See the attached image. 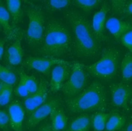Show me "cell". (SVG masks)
<instances>
[{"label":"cell","instance_id":"obj_15","mask_svg":"<svg viewBox=\"0 0 132 131\" xmlns=\"http://www.w3.org/2000/svg\"><path fill=\"white\" fill-rule=\"evenodd\" d=\"M24 51L21 45V39L16 41L8 48L5 54V59L10 65H17L22 61Z\"/></svg>","mask_w":132,"mask_h":131},{"label":"cell","instance_id":"obj_8","mask_svg":"<svg viewBox=\"0 0 132 131\" xmlns=\"http://www.w3.org/2000/svg\"><path fill=\"white\" fill-rule=\"evenodd\" d=\"M60 101L57 98H50L47 100L41 105L40 107L35 109L29 115L26 122V125L28 128H33L36 127L40 122L50 115L53 110L58 108Z\"/></svg>","mask_w":132,"mask_h":131},{"label":"cell","instance_id":"obj_22","mask_svg":"<svg viewBox=\"0 0 132 131\" xmlns=\"http://www.w3.org/2000/svg\"><path fill=\"white\" fill-rule=\"evenodd\" d=\"M109 113L98 112L91 116V125L94 131H103L110 117Z\"/></svg>","mask_w":132,"mask_h":131},{"label":"cell","instance_id":"obj_6","mask_svg":"<svg viewBox=\"0 0 132 131\" xmlns=\"http://www.w3.org/2000/svg\"><path fill=\"white\" fill-rule=\"evenodd\" d=\"M87 84L88 79L84 71V65L80 63H75L71 67L69 78L63 84L60 90L68 99L73 98L85 90Z\"/></svg>","mask_w":132,"mask_h":131},{"label":"cell","instance_id":"obj_23","mask_svg":"<svg viewBox=\"0 0 132 131\" xmlns=\"http://www.w3.org/2000/svg\"><path fill=\"white\" fill-rule=\"evenodd\" d=\"M17 80L16 73L7 67L0 65V81L3 83L13 86Z\"/></svg>","mask_w":132,"mask_h":131},{"label":"cell","instance_id":"obj_25","mask_svg":"<svg viewBox=\"0 0 132 131\" xmlns=\"http://www.w3.org/2000/svg\"><path fill=\"white\" fill-rule=\"evenodd\" d=\"M101 2V0H76L75 4L85 12H89L95 9Z\"/></svg>","mask_w":132,"mask_h":131},{"label":"cell","instance_id":"obj_21","mask_svg":"<svg viewBox=\"0 0 132 131\" xmlns=\"http://www.w3.org/2000/svg\"><path fill=\"white\" fill-rule=\"evenodd\" d=\"M19 75H20V81L22 82L26 87V88L29 92V95H31L36 92L39 87V83L35 78V77L34 75H27L22 69L19 70Z\"/></svg>","mask_w":132,"mask_h":131},{"label":"cell","instance_id":"obj_12","mask_svg":"<svg viewBox=\"0 0 132 131\" xmlns=\"http://www.w3.org/2000/svg\"><path fill=\"white\" fill-rule=\"evenodd\" d=\"M10 126L14 131H22L25 110L19 101L12 102L8 107Z\"/></svg>","mask_w":132,"mask_h":131},{"label":"cell","instance_id":"obj_33","mask_svg":"<svg viewBox=\"0 0 132 131\" xmlns=\"http://www.w3.org/2000/svg\"><path fill=\"white\" fill-rule=\"evenodd\" d=\"M37 131H53V130L51 125L47 123V124H43V125H41Z\"/></svg>","mask_w":132,"mask_h":131},{"label":"cell","instance_id":"obj_19","mask_svg":"<svg viewBox=\"0 0 132 131\" xmlns=\"http://www.w3.org/2000/svg\"><path fill=\"white\" fill-rule=\"evenodd\" d=\"M10 15L2 3L0 2V25L2 27L4 32L8 37L14 36L13 29L10 24Z\"/></svg>","mask_w":132,"mask_h":131},{"label":"cell","instance_id":"obj_27","mask_svg":"<svg viewBox=\"0 0 132 131\" xmlns=\"http://www.w3.org/2000/svg\"><path fill=\"white\" fill-rule=\"evenodd\" d=\"M120 42L123 46L129 50V53H132V30L126 32L120 38Z\"/></svg>","mask_w":132,"mask_h":131},{"label":"cell","instance_id":"obj_11","mask_svg":"<svg viewBox=\"0 0 132 131\" xmlns=\"http://www.w3.org/2000/svg\"><path fill=\"white\" fill-rule=\"evenodd\" d=\"M109 7L107 4L104 3L102 8L95 13L93 18L92 30L94 36L99 42L101 41H105L107 37L104 34V30L106 27V14L109 12Z\"/></svg>","mask_w":132,"mask_h":131},{"label":"cell","instance_id":"obj_3","mask_svg":"<svg viewBox=\"0 0 132 131\" xmlns=\"http://www.w3.org/2000/svg\"><path fill=\"white\" fill-rule=\"evenodd\" d=\"M66 104L73 112L104 111L106 108L105 88L98 81H94L78 95L73 98L67 99Z\"/></svg>","mask_w":132,"mask_h":131},{"label":"cell","instance_id":"obj_20","mask_svg":"<svg viewBox=\"0 0 132 131\" xmlns=\"http://www.w3.org/2000/svg\"><path fill=\"white\" fill-rule=\"evenodd\" d=\"M126 124V118L118 113H112L110 115L106 123L105 131H117L123 128Z\"/></svg>","mask_w":132,"mask_h":131},{"label":"cell","instance_id":"obj_17","mask_svg":"<svg viewBox=\"0 0 132 131\" xmlns=\"http://www.w3.org/2000/svg\"><path fill=\"white\" fill-rule=\"evenodd\" d=\"M53 131L64 130L68 125V118L62 109L57 108L50 114Z\"/></svg>","mask_w":132,"mask_h":131},{"label":"cell","instance_id":"obj_18","mask_svg":"<svg viewBox=\"0 0 132 131\" xmlns=\"http://www.w3.org/2000/svg\"><path fill=\"white\" fill-rule=\"evenodd\" d=\"M7 10L12 18V25L15 27L20 23L23 16V12L21 9V1L20 0H7Z\"/></svg>","mask_w":132,"mask_h":131},{"label":"cell","instance_id":"obj_30","mask_svg":"<svg viewBox=\"0 0 132 131\" xmlns=\"http://www.w3.org/2000/svg\"><path fill=\"white\" fill-rule=\"evenodd\" d=\"M14 93L16 96H18L20 98H25L29 95V92H28L27 89L21 81L19 82L18 85L14 90Z\"/></svg>","mask_w":132,"mask_h":131},{"label":"cell","instance_id":"obj_13","mask_svg":"<svg viewBox=\"0 0 132 131\" xmlns=\"http://www.w3.org/2000/svg\"><path fill=\"white\" fill-rule=\"evenodd\" d=\"M71 69L68 65H57L54 67L51 72L50 89L55 92L61 88L63 82L69 78Z\"/></svg>","mask_w":132,"mask_h":131},{"label":"cell","instance_id":"obj_9","mask_svg":"<svg viewBox=\"0 0 132 131\" xmlns=\"http://www.w3.org/2000/svg\"><path fill=\"white\" fill-rule=\"evenodd\" d=\"M47 93V83L45 80H41L36 92L24 98V107L28 115L46 101Z\"/></svg>","mask_w":132,"mask_h":131},{"label":"cell","instance_id":"obj_10","mask_svg":"<svg viewBox=\"0 0 132 131\" xmlns=\"http://www.w3.org/2000/svg\"><path fill=\"white\" fill-rule=\"evenodd\" d=\"M111 92L112 104L117 108H127L131 97V88L123 83L112 84L110 86Z\"/></svg>","mask_w":132,"mask_h":131},{"label":"cell","instance_id":"obj_34","mask_svg":"<svg viewBox=\"0 0 132 131\" xmlns=\"http://www.w3.org/2000/svg\"><path fill=\"white\" fill-rule=\"evenodd\" d=\"M6 40L5 39H1L0 40V59L2 58L4 54V46L5 44Z\"/></svg>","mask_w":132,"mask_h":131},{"label":"cell","instance_id":"obj_26","mask_svg":"<svg viewBox=\"0 0 132 131\" xmlns=\"http://www.w3.org/2000/svg\"><path fill=\"white\" fill-rule=\"evenodd\" d=\"M70 2L68 0H50L47 3V7L50 12H55L68 7Z\"/></svg>","mask_w":132,"mask_h":131},{"label":"cell","instance_id":"obj_31","mask_svg":"<svg viewBox=\"0 0 132 131\" xmlns=\"http://www.w3.org/2000/svg\"><path fill=\"white\" fill-rule=\"evenodd\" d=\"M12 100V98L7 97L0 92V106H4V105H8Z\"/></svg>","mask_w":132,"mask_h":131},{"label":"cell","instance_id":"obj_35","mask_svg":"<svg viewBox=\"0 0 132 131\" xmlns=\"http://www.w3.org/2000/svg\"><path fill=\"white\" fill-rule=\"evenodd\" d=\"M123 131H132V123L131 121H129L126 125Z\"/></svg>","mask_w":132,"mask_h":131},{"label":"cell","instance_id":"obj_16","mask_svg":"<svg viewBox=\"0 0 132 131\" xmlns=\"http://www.w3.org/2000/svg\"><path fill=\"white\" fill-rule=\"evenodd\" d=\"M91 127V116L82 114L70 122L68 131H89Z\"/></svg>","mask_w":132,"mask_h":131},{"label":"cell","instance_id":"obj_32","mask_svg":"<svg viewBox=\"0 0 132 131\" xmlns=\"http://www.w3.org/2000/svg\"><path fill=\"white\" fill-rule=\"evenodd\" d=\"M123 13H125L127 16H131L132 14V1H129L126 4Z\"/></svg>","mask_w":132,"mask_h":131},{"label":"cell","instance_id":"obj_14","mask_svg":"<svg viewBox=\"0 0 132 131\" xmlns=\"http://www.w3.org/2000/svg\"><path fill=\"white\" fill-rule=\"evenodd\" d=\"M106 27L117 40L126 32L132 30L131 24L119 20L115 17L109 18L106 22Z\"/></svg>","mask_w":132,"mask_h":131},{"label":"cell","instance_id":"obj_24","mask_svg":"<svg viewBox=\"0 0 132 131\" xmlns=\"http://www.w3.org/2000/svg\"><path fill=\"white\" fill-rule=\"evenodd\" d=\"M121 73L123 80L127 82L130 81L132 77V55L131 53H128L123 59L121 62Z\"/></svg>","mask_w":132,"mask_h":131},{"label":"cell","instance_id":"obj_29","mask_svg":"<svg viewBox=\"0 0 132 131\" xmlns=\"http://www.w3.org/2000/svg\"><path fill=\"white\" fill-rule=\"evenodd\" d=\"M9 124L10 118L8 112L5 110H0V128H2L4 130H7Z\"/></svg>","mask_w":132,"mask_h":131},{"label":"cell","instance_id":"obj_7","mask_svg":"<svg viewBox=\"0 0 132 131\" xmlns=\"http://www.w3.org/2000/svg\"><path fill=\"white\" fill-rule=\"evenodd\" d=\"M57 65H70V62L63 59L45 57H28L23 62V65L28 69H35L47 76L50 75L51 67Z\"/></svg>","mask_w":132,"mask_h":131},{"label":"cell","instance_id":"obj_36","mask_svg":"<svg viewBox=\"0 0 132 131\" xmlns=\"http://www.w3.org/2000/svg\"><path fill=\"white\" fill-rule=\"evenodd\" d=\"M2 82H1V81H0V90H1V88H2Z\"/></svg>","mask_w":132,"mask_h":131},{"label":"cell","instance_id":"obj_28","mask_svg":"<svg viewBox=\"0 0 132 131\" xmlns=\"http://www.w3.org/2000/svg\"><path fill=\"white\" fill-rule=\"evenodd\" d=\"M126 2L124 0H113L111 1L112 8L113 12L117 14L123 13Z\"/></svg>","mask_w":132,"mask_h":131},{"label":"cell","instance_id":"obj_1","mask_svg":"<svg viewBox=\"0 0 132 131\" xmlns=\"http://www.w3.org/2000/svg\"><path fill=\"white\" fill-rule=\"evenodd\" d=\"M68 23L74 34V50L76 55L89 57L96 55L100 49L90 24L78 12L68 11L66 14Z\"/></svg>","mask_w":132,"mask_h":131},{"label":"cell","instance_id":"obj_4","mask_svg":"<svg viewBox=\"0 0 132 131\" xmlns=\"http://www.w3.org/2000/svg\"><path fill=\"white\" fill-rule=\"evenodd\" d=\"M119 58V52L116 49H104L98 62L84 67L90 75L102 80H111L117 73Z\"/></svg>","mask_w":132,"mask_h":131},{"label":"cell","instance_id":"obj_2","mask_svg":"<svg viewBox=\"0 0 132 131\" xmlns=\"http://www.w3.org/2000/svg\"><path fill=\"white\" fill-rule=\"evenodd\" d=\"M71 44L72 38L68 30L60 22L53 20L45 29L38 53L45 57H59L70 51Z\"/></svg>","mask_w":132,"mask_h":131},{"label":"cell","instance_id":"obj_5","mask_svg":"<svg viewBox=\"0 0 132 131\" xmlns=\"http://www.w3.org/2000/svg\"><path fill=\"white\" fill-rule=\"evenodd\" d=\"M29 24L27 30V40L31 47H40L45 32V16L42 10L37 7L26 10Z\"/></svg>","mask_w":132,"mask_h":131}]
</instances>
